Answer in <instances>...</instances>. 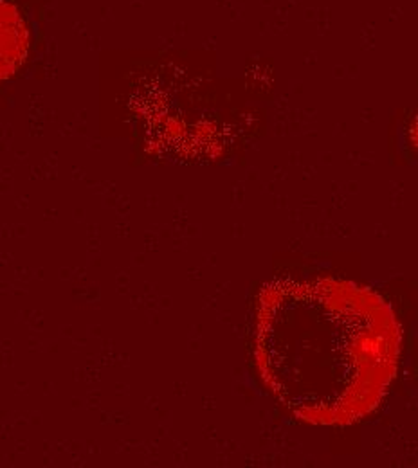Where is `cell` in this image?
<instances>
[{"label": "cell", "instance_id": "cell-1", "mask_svg": "<svg viewBox=\"0 0 418 468\" xmlns=\"http://www.w3.org/2000/svg\"><path fill=\"white\" fill-rule=\"evenodd\" d=\"M262 347L287 405L336 420L357 414L380 389L393 332L377 304L357 292L299 286L274 301Z\"/></svg>", "mask_w": 418, "mask_h": 468}]
</instances>
